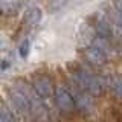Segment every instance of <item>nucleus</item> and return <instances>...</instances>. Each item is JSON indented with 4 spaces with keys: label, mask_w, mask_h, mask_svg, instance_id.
I'll return each mask as SVG.
<instances>
[{
    "label": "nucleus",
    "mask_w": 122,
    "mask_h": 122,
    "mask_svg": "<svg viewBox=\"0 0 122 122\" xmlns=\"http://www.w3.org/2000/svg\"><path fill=\"white\" fill-rule=\"evenodd\" d=\"M29 51H30V40H29V38H25V40L21 41V44H20V49H18L20 56H21V58H28Z\"/></svg>",
    "instance_id": "12"
},
{
    "label": "nucleus",
    "mask_w": 122,
    "mask_h": 122,
    "mask_svg": "<svg viewBox=\"0 0 122 122\" xmlns=\"http://www.w3.org/2000/svg\"><path fill=\"white\" fill-rule=\"evenodd\" d=\"M72 78H73V82L79 89H82L84 92L90 93L92 96H99L104 92V82H102V79L96 75L90 73L89 70H86L82 67L73 70Z\"/></svg>",
    "instance_id": "1"
},
{
    "label": "nucleus",
    "mask_w": 122,
    "mask_h": 122,
    "mask_svg": "<svg viewBox=\"0 0 122 122\" xmlns=\"http://www.w3.org/2000/svg\"><path fill=\"white\" fill-rule=\"evenodd\" d=\"M41 18H43V11L37 6L30 8V9H28L25 12V21L28 23V25H32V26L38 25V23L41 21Z\"/></svg>",
    "instance_id": "8"
},
{
    "label": "nucleus",
    "mask_w": 122,
    "mask_h": 122,
    "mask_svg": "<svg viewBox=\"0 0 122 122\" xmlns=\"http://www.w3.org/2000/svg\"><path fill=\"white\" fill-rule=\"evenodd\" d=\"M95 34L110 40V37L113 35V25L110 23V18H98L96 26H95Z\"/></svg>",
    "instance_id": "7"
},
{
    "label": "nucleus",
    "mask_w": 122,
    "mask_h": 122,
    "mask_svg": "<svg viewBox=\"0 0 122 122\" xmlns=\"http://www.w3.org/2000/svg\"><path fill=\"white\" fill-rule=\"evenodd\" d=\"M113 5H114V9L119 11V12H122V0H112Z\"/></svg>",
    "instance_id": "13"
},
{
    "label": "nucleus",
    "mask_w": 122,
    "mask_h": 122,
    "mask_svg": "<svg viewBox=\"0 0 122 122\" xmlns=\"http://www.w3.org/2000/svg\"><path fill=\"white\" fill-rule=\"evenodd\" d=\"M75 99V108L79 110L81 113H90L93 110V101H92V95L79 89L75 84V89L70 90Z\"/></svg>",
    "instance_id": "5"
},
{
    "label": "nucleus",
    "mask_w": 122,
    "mask_h": 122,
    "mask_svg": "<svg viewBox=\"0 0 122 122\" xmlns=\"http://www.w3.org/2000/svg\"><path fill=\"white\" fill-rule=\"evenodd\" d=\"M110 87H112V92L116 98L122 99V76H113L112 81H110Z\"/></svg>",
    "instance_id": "11"
},
{
    "label": "nucleus",
    "mask_w": 122,
    "mask_h": 122,
    "mask_svg": "<svg viewBox=\"0 0 122 122\" xmlns=\"http://www.w3.org/2000/svg\"><path fill=\"white\" fill-rule=\"evenodd\" d=\"M32 89L41 99L53 98V93H55V89H53V86H52V81L47 78V76H44V75L35 76V78L32 79Z\"/></svg>",
    "instance_id": "4"
},
{
    "label": "nucleus",
    "mask_w": 122,
    "mask_h": 122,
    "mask_svg": "<svg viewBox=\"0 0 122 122\" xmlns=\"http://www.w3.org/2000/svg\"><path fill=\"white\" fill-rule=\"evenodd\" d=\"M90 46H95V47H98V49H101L102 52H105V53H108V51L112 49V46H110V40L108 38H104V37H99L95 34L93 38H92V44Z\"/></svg>",
    "instance_id": "9"
},
{
    "label": "nucleus",
    "mask_w": 122,
    "mask_h": 122,
    "mask_svg": "<svg viewBox=\"0 0 122 122\" xmlns=\"http://www.w3.org/2000/svg\"><path fill=\"white\" fill-rule=\"evenodd\" d=\"M84 56L89 63L95 64V66H102V64L107 61V53L102 52L101 49L95 47V46H89L84 51Z\"/></svg>",
    "instance_id": "6"
},
{
    "label": "nucleus",
    "mask_w": 122,
    "mask_h": 122,
    "mask_svg": "<svg viewBox=\"0 0 122 122\" xmlns=\"http://www.w3.org/2000/svg\"><path fill=\"white\" fill-rule=\"evenodd\" d=\"M53 101H55V105L58 107V110L61 112H72L75 108V99L72 92L67 89V87H56L55 93H53Z\"/></svg>",
    "instance_id": "3"
},
{
    "label": "nucleus",
    "mask_w": 122,
    "mask_h": 122,
    "mask_svg": "<svg viewBox=\"0 0 122 122\" xmlns=\"http://www.w3.org/2000/svg\"><path fill=\"white\" fill-rule=\"evenodd\" d=\"M0 122H15L12 112L5 102H0Z\"/></svg>",
    "instance_id": "10"
},
{
    "label": "nucleus",
    "mask_w": 122,
    "mask_h": 122,
    "mask_svg": "<svg viewBox=\"0 0 122 122\" xmlns=\"http://www.w3.org/2000/svg\"><path fill=\"white\" fill-rule=\"evenodd\" d=\"M9 99L14 110L21 116L32 117V101H30V92L26 90L25 86L12 87L9 90Z\"/></svg>",
    "instance_id": "2"
}]
</instances>
